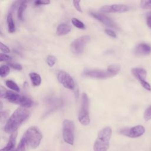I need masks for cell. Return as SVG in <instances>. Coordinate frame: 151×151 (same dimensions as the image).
Returning <instances> with one entry per match:
<instances>
[{
    "mask_svg": "<svg viewBox=\"0 0 151 151\" xmlns=\"http://www.w3.org/2000/svg\"><path fill=\"white\" fill-rule=\"evenodd\" d=\"M130 7L124 4H114L112 5H104L100 8V11L104 13L124 12L130 10Z\"/></svg>",
    "mask_w": 151,
    "mask_h": 151,
    "instance_id": "12",
    "label": "cell"
},
{
    "mask_svg": "<svg viewBox=\"0 0 151 151\" xmlns=\"http://www.w3.org/2000/svg\"><path fill=\"white\" fill-rule=\"evenodd\" d=\"M31 81L34 86H39L41 83V78L38 73H30L29 74Z\"/></svg>",
    "mask_w": 151,
    "mask_h": 151,
    "instance_id": "18",
    "label": "cell"
},
{
    "mask_svg": "<svg viewBox=\"0 0 151 151\" xmlns=\"http://www.w3.org/2000/svg\"><path fill=\"white\" fill-rule=\"evenodd\" d=\"M112 130L110 127L101 129L97 134L94 143V151H107L109 148V142L111 136Z\"/></svg>",
    "mask_w": 151,
    "mask_h": 151,
    "instance_id": "3",
    "label": "cell"
},
{
    "mask_svg": "<svg viewBox=\"0 0 151 151\" xmlns=\"http://www.w3.org/2000/svg\"><path fill=\"white\" fill-rule=\"evenodd\" d=\"M29 111L24 107L17 109L8 119L4 130L6 133L12 134L17 132L22 123L29 117Z\"/></svg>",
    "mask_w": 151,
    "mask_h": 151,
    "instance_id": "1",
    "label": "cell"
},
{
    "mask_svg": "<svg viewBox=\"0 0 151 151\" xmlns=\"http://www.w3.org/2000/svg\"><path fill=\"white\" fill-rule=\"evenodd\" d=\"M57 58L55 56L50 55L47 58V63L50 67H52L56 63Z\"/></svg>",
    "mask_w": 151,
    "mask_h": 151,
    "instance_id": "24",
    "label": "cell"
},
{
    "mask_svg": "<svg viewBox=\"0 0 151 151\" xmlns=\"http://www.w3.org/2000/svg\"><path fill=\"white\" fill-rule=\"evenodd\" d=\"M5 84L8 88H11V90H12L16 92H19L20 90V88H19V86H18V84L12 80H6L5 82Z\"/></svg>",
    "mask_w": 151,
    "mask_h": 151,
    "instance_id": "21",
    "label": "cell"
},
{
    "mask_svg": "<svg viewBox=\"0 0 151 151\" xmlns=\"http://www.w3.org/2000/svg\"><path fill=\"white\" fill-rule=\"evenodd\" d=\"M147 24L149 28H151V15L147 18Z\"/></svg>",
    "mask_w": 151,
    "mask_h": 151,
    "instance_id": "34",
    "label": "cell"
},
{
    "mask_svg": "<svg viewBox=\"0 0 151 151\" xmlns=\"http://www.w3.org/2000/svg\"><path fill=\"white\" fill-rule=\"evenodd\" d=\"M7 26H8V31L10 33H13L15 31V25L14 21L13 16L12 12H9L7 15L6 18Z\"/></svg>",
    "mask_w": 151,
    "mask_h": 151,
    "instance_id": "17",
    "label": "cell"
},
{
    "mask_svg": "<svg viewBox=\"0 0 151 151\" xmlns=\"http://www.w3.org/2000/svg\"><path fill=\"white\" fill-rule=\"evenodd\" d=\"M2 109H3V104L1 101H0V111H2Z\"/></svg>",
    "mask_w": 151,
    "mask_h": 151,
    "instance_id": "35",
    "label": "cell"
},
{
    "mask_svg": "<svg viewBox=\"0 0 151 151\" xmlns=\"http://www.w3.org/2000/svg\"><path fill=\"white\" fill-rule=\"evenodd\" d=\"M144 119L146 121H148L151 119V106H149L145 110L144 113Z\"/></svg>",
    "mask_w": 151,
    "mask_h": 151,
    "instance_id": "26",
    "label": "cell"
},
{
    "mask_svg": "<svg viewBox=\"0 0 151 151\" xmlns=\"http://www.w3.org/2000/svg\"><path fill=\"white\" fill-rule=\"evenodd\" d=\"M133 52L137 56L147 55L151 53V46L146 43H140L134 47Z\"/></svg>",
    "mask_w": 151,
    "mask_h": 151,
    "instance_id": "14",
    "label": "cell"
},
{
    "mask_svg": "<svg viewBox=\"0 0 151 151\" xmlns=\"http://www.w3.org/2000/svg\"><path fill=\"white\" fill-rule=\"evenodd\" d=\"M71 28L66 24H60L57 28V34L58 35H63L68 34L71 31Z\"/></svg>",
    "mask_w": 151,
    "mask_h": 151,
    "instance_id": "16",
    "label": "cell"
},
{
    "mask_svg": "<svg viewBox=\"0 0 151 151\" xmlns=\"http://www.w3.org/2000/svg\"><path fill=\"white\" fill-rule=\"evenodd\" d=\"M10 73V68L8 65H2L0 67V76L1 77H6Z\"/></svg>",
    "mask_w": 151,
    "mask_h": 151,
    "instance_id": "22",
    "label": "cell"
},
{
    "mask_svg": "<svg viewBox=\"0 0 151 151\" xmlns=\"http://www.w3.org/2000/svg\"><path fill=\"white\" fill-rule=\"evenodd\" d=\"M8 65L9 67H11V68L18 70V71H21L22 70V66L21 65V64H19V63H8Z\"/></svg>",
    "mask_w": 151,
    "mask_h": 151,
    "instance_id": "27",
    "label": "cell"
},
{
    "mask_svg": "<svg viewBox=\"0 0 151 151\" xmlns=\"http://www.w3.org/2000/svg\"><path fill=\"white\" fill-rule=\"evenodd\" d=\"M116 75L109 67L107 70H86L83 73V76L98 79H105Z\"/></svg>",
    "mask_w": 151,
    "mask_h": 151,
    "instance_id": "7",
    "label": "cell"
},
{
    "mask_svg": "<svg viewBox=\"0 0 151 151\" xmlns=\"http://www.w3.org/2000/svg\"><path fill=\"white\" fill-rule=\"evenodd\" d=\"M9 114L8 111H0V121H4L8 117Z\"/></svg>",
    "mask_w": 151,
    "mask_h": 151,
    "instance_id": "30",
    "label": "cell"
},
{
    "mask_svg": "<svg viewBox=\"0 0 151 151\" xmlns=\"http://www.w3.org/2000/svg\"><path fill=\"white\" fill-rule=\"evenodd\" d=\"M140 7L143 9H151V1H142L140 2Z\"/></svg>",
    "mask_w": 151,
    "mask_h": 151,
    "instance_id": "25",
    "label": "cell"
},
{
    "mask_svg": "<svg viewBox=\"0 0 151 151\" xmlns=\"http://www.w3.org/2000/svg\"><path fill=\"white\" fill-rule=\"evenodd\" d=\"M80 1H73V4H74L75 8L76 9V10L81 12L82 10L81 9V7L80 5Z\"/></svg>",
    "mask_w": 151,
    "mask_h": 151,
    "instance_id": "32",
    "label": "cell"
},
{
    "mask_svg": "<svg viewBox=\"0 0 151 151\" xmlns=\"http://www.w3.org/2000/svg\"><path fill=\"white\" fill-rule=\"evenodd\" d=\"M23 137L25 138L28 146L36 149L40 144L42 135L38 127L31 126L26 130Z\"/></svg>",
    "mask_w": 151,
    "mask_h": 151,
    "instance_id": "4",
    "label": "cell"
},
{
    "mask_svg": "<svg viewBox=\"0 0 151 151\" xmlns=\"http://www.w3.org/2000/svg\"><path fill=\"white\" fill-rule=\"evenodd\" d=\"M28 147L27 142L25 138L22 136L21 139L18 145L17 146L16 149H14L11 151H26L27 147Z\"/></svg>",
    "mask_w": 151,
    "mask_h": 151,
    "instance_id": "20",
    "label": "cell"
},
{
    "mask_svg": "<svg viewBox=\"0 0 151 151\" xmlns=\"http://www.w3.org/2000/svg\"><path fill=\"white\" fill-rule=\"evenodd\" d=\"M71 22L76 27H77L79 29H84L86 28L84 24L81 21H80V20H78V19H77L76 18H73L71 19Z\"/></svg>",
    "mask_w": 151,
    "mask_h": 151,
    "instance_id": "23",
    "label": "cell"
},
{
    "mask_svg": "<svg viewBox=\"0 0 151 151\" xmlns=\"http://www.w3.org/2000/svg\"><path fill=\"white\" fill-rule=\"evenodd\" d=\"M0 50L2 51H3L5 54L10 52V49L8 47V46L4 44V43L1 42V41H0Z\"/></svg>",
    "mask_w": 151,
    "mask_h": 151,
    "instance_id": "29",
    "label": "cell"
},
{
    "mask_svg": "<svg viewBox=\"0 0 151 151\" xmlns=\"http://www.w3.org/2000/svg\"><path fill=\"white\" fill-rule=\"evenodd\" d=\"M58 81L63 86L70 90H73L75 87V83L71 76L64 71H60L57 74Z\"/></svg>",
    "mask_w": 151,
    "mask_h": 151,
    "instance_id": "11",
    "label": "cell"
},
{
    "mask_svg": "<svg viewBox=\"0 0 151 151\" xmlns=\"http://www.w3.org/2000/svg\"><path fill=\"white\" fill-rule=\"evenodd\" d=\"M50 3L49 0H38L35 1L34 4L36 6L41 5H48Z\"/></svg>",
    "mask_w": 151,
    "mask_h": 151,
    "instance_id": "31",
    "label": "cell"
},
{
    "mask_svg": "<svg viewBox=\"0 0 151 151\" xmlns=\"http://www.w3.org/2000/svg\"><path fill=\"white\" fill-rule=\"evenodd\" d=\"M11 60V57L5 54V53H0V62H3V61H9Z\"/></svg>",
    "mask_w": 151,
    "mask_h": 151,
    "instance_id": "28",
    "label": "cell"
},
{
    "mask_svg": "<svg viewBox=\"0 0 151 151\" xmlns=\"http://www.w3.org/2000/svg\"><path fill=\"white\" fill-rule=\"evenodd\" d=\"M145 132V127L142 125H137L130 128H124L120 131V133L130 138H136L142 136Z\"/></svg>",
    "mask_w": 151,
    "mask_h": 151,
    "instance_id": "9",
    "label": "cell"
},
{
    "mask_svg": "<svg viewBox=\"0 0 151 151\" xmlns=\"http://www.w3.org/2000/svg\"><path fill=\"white\" fill-rule=\"evenodd\" d=\"M104 32L108 35H109L111 37H113V38H116V34L113 30H111V29H106L104 30Z\"/></svg>",
    "mask_w": 151,
    "mask_h": 151,
    "instance_id": "33",
    "label": "cell"
},
{
    "mask_svg": "<svg viewBox=\"0 0 151 151\" xmlns=\"http://www.w3.org/2000/svg\"><path fill=\"white\" fill-rule=\"evenodd\" d=\"M132 72L135 77L139 80L140 84L147 91H151V86L149 83L146 81V77L147 75L146 71L142 68H133Z\"/></svg>",
    "mask_w": 151,
    "mask_h": 151,
    "instance_id": "10",
    "label": "cell"
},
{
    "mask_svg": "<svg viewBox=\"0 0 151 151\" xmlns=\"http://www.w3.org/2000/svg\"><path fill=\"white\" fill-rule=\"evenodd\" d=\"M17 136V132L12 133L9 137V140H8L6 145L5 147H4L3 148L1 149L0 151H11L12 149H14L15 145Z\"/></svg>",
    "mask_w": 151,
    "mask_h": 151,
    "instance_id": "15",
    "label": "cell"
},
{
    "mask_svg": "<svg viewBox=\"0 0 151 151\" xmlns=\"http://www.w3.org/2000/svg\"><path fill=\"white\" fill-rule=\"evenodd\" d=\"M27 7V1H22L20 4L17 10V16L18 18L22 21L23 20L24 13Z\"/></svg>",
    "mask_w": 151,
    "mask_h": 151,
    "instance_id": "19",
    "label": "cell"
},
{
    "mask_svg": "<svg viewBox=\"0 0 151 151\" xmlns=\"http://www.w3.org/2000/svg\"><path fill=\"white\" fill-rule=\"evenodd\" d=\"M74 122L70 120H64L63 122V137L66 143L73 145L74 141Z\"/></svg>",
    "mask_w": 151,
    "mask_h": 151,
    "instance_id": "6",
    "label": "cell"
},
{
    "mask_svg": "<svg viewBox=\"0 0 151 151\" xmlns=\"http://www.w3.org/2000/svg\"><path fill=\"white\" fill-rule=\"evenodd\" d=\"M89 104L90 101L88 96L86 93H83L81 104L78 119L80 123L84 126L88 125L90 122L89 116Z\"/></svg>",
    "mask_w": 151,
    "mask_h": 151,
    "instance_id": "5",
    "label": "cell"
},
{
    "mask_svg": "<svg viewBox=\"0 0 151 151\" xmlns=\"http://www.w3.org/2000/svg\"><path fill=\"white\" fill-rule=\"evenodd\" d=\"M90 40V36L83 35L74 40L71 44V49L73 52L77 55L81 54Z\"/></svg>",
    "mask_w": 151,
    "mask_h": 151,
    "instance_id": "8",
    "label": "cell"
},
{
    "mask_svg": "<svg viewBox=\"0 0 151 151\" xmlns=\"http://www.w3.org/2000/svg\"><path fill=\"white\" fill-rule=\"evenodd\" d=\"M0 97L6 99L11 103L18 104L21 107L28 109L33 105V101L30 98L8 90L1 85H0Z\"/></svg>",
    "mask_w": 151,
    "mask_h": 151,
    "instance_id": "2",
    "label": "cell"
},
{
    "mask_svg": "<svg viewBox=\"0 0 151 151\" xmlns=\"http://www.w3.org/2000/svg\"><path fill=\"white\" fill-rule=\"evenodd\" d=\"M90 14L93 17L99 20V21L104 24L105 25L111 28H117L116 23L111 18H109L106 15L100 13H94V12H91Z\"/></svg>",
    "mask_w": 151,
    "mask_h": 151,
    "instance_id": "13",
    "label": "cell"
}]
</instances>
